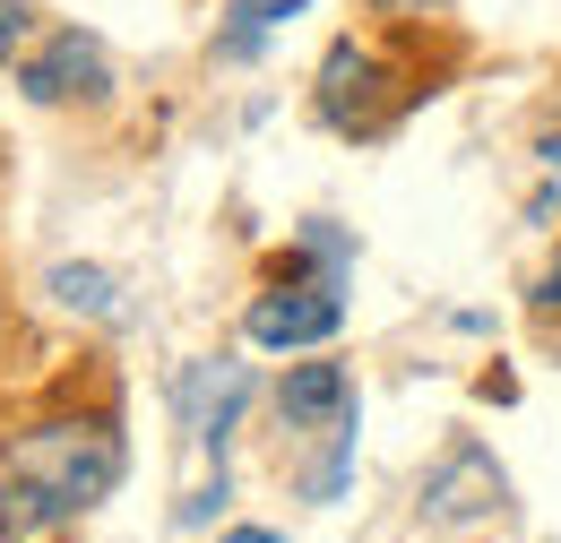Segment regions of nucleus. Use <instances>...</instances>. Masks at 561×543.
I'll return each instance as SVG.
<instances>
[{
	"instance_id": "f257e3e1",
	"label": "nucleus",
	"mask_w": 561,
	"mask_h": 543,
	"mask_svg": "<svg viewBox=\"0 0 561 543\" xmlns=\"http://www.w3.org/2000/svg\"><path fill=\"white\" fill-rule=\"evenodd\" d=\"M122 483V440L104 423H44L26 440H9V475H0V543H44L61 518L95 509Z\"/></svg>"
},
{
	"instance_id": "f03ea898",
	"label": "nucleus",
	"mask_w": 561,
	"mask_h": 543,
	"mask_svg": "<svg viewBox=\"0 0 561 543\" xmlns=\"http://www.w3.org/2000/svg\"><path fill=\"white\" fill-rule=\"evenodd\" d=\"M389 61L380 53H363V44H329V61H320V122L329 130H354L371 138L380 122H389Z\"/></svg>"
},
{
	"instance_id": "7ed1b4c3",
	"label": "nucleus",
	"mask_w": 561,
	"mask_h": 543,
	"mask_svg": "<svg viewBox=\"0 0 561 543\" xmlns=\"http://www.w3.org/2000/svg\"><path fill=\"white\" fill-rule=\"evenodd\" d=\"M18 86H26L35 104H78V95H104L113 69H104V44H95V35L61 26V35H44L35 53H18Z\"/></svg>"
},
{
	"instance_id": "20e7f679",
	"label": "nucleus",
	"mask_w": 561,
	"mask_h": 543,
	"mask_svg": "<svg viewBox=\"0 0 561 543\" xmlns=\"http://www.w3.org/2000/svg\"><path fill=\"white\" fill-rule=\"evenodd\" d=\"M501 500H510V475L492 466L484 449H449V458L423 475V518H432V527H476Z\"/></svg>"
},
{
	"instance_id": "39448f33",
	"label": "nucleus",
	"mask_w": 561,
	"mask_h": 543,
	"mask_svg": "<svg viewBox=\"0 0 561 543\" xmlns=\"http://www.w3.org/2000/svg\"><path fill=\"white\" fill-rule=\"evenodd\" d=\"M251 345H268V354H294V345H329L346 328V302L329 293V285H294V293H260L251 302Z\"/></svg>"
},
{
	"instance_id": "423d86ee",
	"label": "nucleus",
	"mask_w": 561,
	"mask_h": 543,
	"mask_svg": "<svg viewBox=\"0 0 561 543\" xmlns=\"http://www.w3.org/2000/svg\"><path fill=\"white\" fill-rule=\"evenodd\" d=\"M173 397H182V431L225 458L233 423H242V406H251V371H242V362H191V371L173 380Z\"/></svg>"
},
{
	"instance_id": "0eeeda50",
	"label": "nucleus",
	"mask_w": 561,
	"mask_h": 543,
	"mask_svg": "<svg viewBox=\"0 0 561 543\" xmlns=\"http://www.w3.org/2000/svg\"><path fill=\"white\" fill-rule=\"evenodd\" d=\"M277 414L294 423V431H346L354 423V380L337 371V362H302V371H285Z\"/></svg>"
},
{
	"instance_id": "6e6552de",
	"label": "nucleus",
	"mask_w": 561,
	"mask_h": 543,
	"mask_svg": "<svg viewBox=\"0 0 561 543\" xmlns=\"http://www.w3.org/2000/svg\"><path fill=\"white\" fill-rule=\"evenodd\" d=\"M311 0H233L225 26H216V61H260V44L277 35L285 18H302Z\"/></svg>"
},
{
	"instance_id": "1a4fd4ad",
	"label": "nucleus",
	"mask_w": 561,
	"mask_h": 543,
	"mask_svg": "<svg viewBox=\"0 0 561 543\" xmlns=\"http://www.w3.org/2000/svg\"><path fill=\"white\" fill-rule=\"evenodd\" d=\"M53 293H61L70 311H87V320H130L122 285H113L104 268H78V259H61V268H53Z\"/></svg>"
},
{
	"instance_id": "9d476101",
	"label": "nucleus",
	"mask_w": 561,
	"mask_h": 543,
	"mask_svg": "<svg viewBox=\"0 0 561 543\" xmlns=\"http://www.w3.org/2000/svg\"><path fill=\"white\" fill-rule=\"evenodd\" d=\"M26 53V0H0V61Z\"/></svg>"
},
{
	"instance_id": "9b49d317",
	"label": "nucleus",
	"mask_w": 561,
	"mask_h": 543,
	"mask_svg": "<svg viewBox=\"0 0 561 543\" xmlns=\"http://www.w3.org/2000/svg\"><path fill=\"white\" fill-rule=\"evenodd\" d=\"M225 543H285V535H268V527H233Z\"/></svg>"
},
{
	"instance_id": "f8f14e48",
	"label": "nucleus",
	"mask_w": 561,
	"mask_h": 543,
	"mask_svg": "<svg viewBox=\"0 0 561 543\" xmlns=\"http://www.w3.org/2000/svg\"><path fill=\"white\" fill-rule=\"evenodd\" d=\"M545 302H561V259H553V276H545Z\"/></svg>"
},
{
	"instance_id": "ddd939ff",
	"label": "nucleus",
	"mask_w": 561,
	"mask_h": 543,
	"mask_svg": "<svg viewBox=\"0 0 561 543\" xmlns=\"http://www.w3.org/2000/svg\"><path fill=\"white\" fill-rule=\"evenodd\" d=\"M545 164H553V182H561V138H553V147H545Z\"/></svg>"
},
{
	"instance_id": "4468645a",
	"label": "nucleus",
	"mask_w": 561,
	"mask_h": 543,
	"mask_svg": "<svg viewBox=\"0 0 561 543\" xmlns=\"http://www.w3.org/2000/svg\"><path fill=\"white\" fill-rule=\"evenodd\" d=\"M380 9H423V0H380Z\"/></svg>"
}]
</instances>
